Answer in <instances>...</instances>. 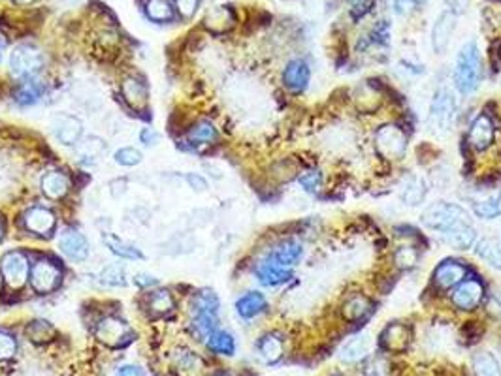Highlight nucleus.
<instances>
[{
    "instance_id": "603ef678",
    "label": "nucleus",
    "mask_w": 501,
    "mask_h": 376,
    "mask_svg": "<svg viewBox=\"0 0 501 376\" xmlns=\"http://www.w3.org/2000/svg\"><path fill=\"white\" fill-rule=\"evenodd\" d=\"M17 4H28V2H34V0H14Z\"/></svg>"
},
{
    "instance_id": "4c0bfd02",
    "label": "nucleus",
    "mask_w": 501,
    "mask_h": 376,
    "mask_svg": "<svg viewBox=\"0 0 501 376\" xmlns=\"http://www.w3.org/2000/svg\"><path fill=\"white\" fill-rule=\"evenodd\" d=\"M115 162L121 166H136L142 162V153L134 147L119 149L117 153H115Z\"/></svg>"
},
{
    "instance_id": "393cba45",
    "label": "nucleus",
    "mask_w": 501,
    "mask_h": 376,
    "mask_svg": "<svg viewBox=\"0 0 501 376\" xmlns=\"http://www.w3.org/2000/svg\"><path fill=\"white\" fill-rule=\"evenodd\" d=\"M477 254L482 258L485 262L496 267V269H501V241L497 239H485L477 245Z\"/></svg>"
},
{
    "instance_id": "39448f33",
    "label": "nucleus",
    "mask_w": 501,
    "mask_h": 376,
    "mask_svg": "<svg viewBox=\"0 0 501 376\" xmlns=\"http://www.w3.org/2000/svg\"><path fill=\"white\" fill-rule=\"evenodd\" d=\"M375 145L377 151L389 160H400L406 154L407 138L398 127H383L375 136Z\"/></svg>"
},
{
    "instance_id": "79ce46f5",
    "label": "nucleus",
    "mask_w": 501,
    "mask_h": 376,
    "mask_svg": "<svg viewBox=\"0 0 501 376\" xmlns=\"http://www.w3.org/2000/svg\"><path fill=\"white\" fill-rule=\"evenodd\" d=\"M172 297L168 291H157V294H153V297H151V307L155 308V311H159V313H166V311H170L172 308Z\"/></svg>"
},
{
    "instance_id": "a19ab883",
    "label": "nucleus",
    "mask_w": 501,
    "mask_h": 376,
    "mask_svg": "<svg viewBox=\"0 0 501 376\" xmlns=\"http://www.w3.org/2000/svg\"><path fill=\"white\" fill-rule=\"evenodd\" d=\"M16 350H17L16 339H14L11 335L0 331V360H8V358H11V355L16 354Z\"/></svg>"
},
{
    "instance_id": "b1692460",
    "label": "nucleus",
    "mask_w": 501,
    "mask_h": 376,
    "mask_svg": "<svg viewBox=\"0 0 501 376\" xmlns=\"http://www.w3.org/2000/svg\"><path fill=\"white\" fill-rule=\"evenodd\" d=\"M104 151H106L104 141H102L100 138H95V136L83 139V141L75 147L78 159H80V162H83V164H93V162H96V160L104 154Z\"/></svg>"
},
{
    "instance_id": "f8f14e48",
    "label": "nucleus",
    "mask_w": 501,
    "mask_h": 376,
    "mask_svg": "<svg viewBox=\"0 0 501 376\" xmlns=\"http://www.w3.org/2000/svg\"><path fill=\"white\" fill-rule=\"evenodd\" d=\"M283 80H285V85H287L288 90L302 92L310 83V66L305 60H300V58L290 60L287 68H285Z\"/></svg>"
},
{
    "instance_id": "6e6d98bb",
    "label": "nucleus",
    "mask_w": 501,
    "mask_h": 376,
    "mask_svg": "<svg viewBox=\"0 0 501 376\" xmlns=\"http://www.w3.org/2000/svg\"><path fill=\"white\" fill-rule=\"evenodd\" d=\"M418 2H421V0H418Z\"/></svg>"
},
{
    "instance_id": "6ab92c4d",
    "label": "nucleus",
    "mask_w": 501,
    "mask_h": 376,
    "mask_svg": "<svg viewBox=\"0 0 501 376\" xmlns=\"http://www.w3.org/2000/svg\"><path fill=\"white\" fill-rule=\"evenodd\" d=\"M128 337V328L121 320L106 318L98 326V339H102L106 345H119Z\"/></svg>"
},
{
    "instance_id": "8fccbe9b",
    "label": "nucleus",
    "mask_w": 501,
    "mask_h": 376,
    "mask_svg": "<svg viewBox=\"0 0 501 376\" xmlns=\"http://www.w3.org/2000/svg\"><path fill=\"white\" fill-rule=\"evenodd\" d=\"M189 183L192 186H196V190H204L206 188V181L202 177H198V175H189Z\"/></svg>"
},
{
    "instance_id": "a878e982",
    "label": "nucleus",
    "mask_w": 501,
    "mask_h": 376,
    "mask_svg": "<svg viewBox=\"0 0 501 376\" xmlns=\"http://www.w3.org/2000/svg\"><path fill=\"white\" fill-rule=\"evenodd\" d=\"M123 92L132 107H138V109H142V107H145V104H147V90H145V87L142 85L139 81H136V80L125 81Z\"/></svg>"
},
{
    "instance_id": "20e7f679",
    "label": "nucleus",
    "mask_w": 501,
    "mask_h": 376,
    "mask_svg": "<svg viewBox=\"0 0 501 376\" xmlns=\"http://www.w3.org/2000/svg\"><path fill=\"white\" fill-rule=\"evenodd\" d=\"M456 117V98L448 89H441L436 95L430 109V127L438 134H447Z\"/></svg>"
},
{
    "instance_id": "0eeeda50",
    "label": "nucleus",
    "mask_w": 501,
    "mask_h": 376,
    "mask_svg": "<svg viewBox=\"0 0 501 376\" xmlns=\"http://www.w3.org/2000/svg\"><path fill=\"white\" fill-rule=\"evenodd\" d=\"M485 296V286L482 282L477 279H470V281H462L453 291V303L462 311H473L477 308Z\"/></svg>"
},
{
    "instance_id": "9b49d317",
    "label": "nucleus",
    "mask_w": 501,
    "mask_h": 376,
    "mask_svg": "<svg viewBox=\"0 0 501 376\" xmlns=\"http://www.w3.org/2000/svg\"><path fill=\"white\" fill-rule=\"evenodd\" d=\"M454 28H456V16H454L453 11H443L432 32L433 49H436L438 53H443V51L448 48Z\"/></svg>"
},
{
    "instance_id": "a211bd4d",
    "label": "nucleus",
    "mask_w": 501,
    "mask_h": 376,
    "mask_svg": "<svg viewBox=\"0 0 501 376\" xmlns=\"http://www.w3.org/2000/svg\"><path fill=\"white\" fill-rule=\"evenodd\" d=\"M43 92H46V85L40 80L36 77L23 80V83L16 90V102L19 106H34L42 100Z\"/></svg>"
},
{
    "instance_id": "5fc2aeb1",
    "label": "nucleus",
    "mask_w": 501,
    "mask_h": 376,
    "mask_svg": "<svg viewBox=\"0 0 501 376\" xmlns=\"http://www.w3.org/2000/svg\"><path fill=\"white\" fill-rule=\"evenodd\" d=\"M2 233H4V230H2V224H0V239H2Z\"/></svg>"
},
{
    "instance_id": "3c124183",
    "label": "nucleus",
    "mask_w": 501,
    "mask_h": 376,
    "mask_svg": "<svg viewBox=\"0 0 501 376\" xmlns=\"http://www.w3.org/2000/svg\"><path fill=\"white\" fill-rule=\"evenodd\" d=\"M447 2L453 6L454 10H458V11H462L465 8V0H447Z\"/></svg>"
},
{
    "instance_id": "5701e85b",
    "label": "nucleus",
    "mask_w": 501,
    "mask_h": 376,
    "mask_svg": "<svg viewBox=\"0 0 501 376\" xmlns=\"http://www.w3.org/2000/svg\"><path fill=\"white\" fill-rule=\"evenodd\" d=\"M369 352V337L368 335H357L352 337L349 343H345V346L339 352V358L347 363H354V361L362 360L364 355Z\"/></svg>"
},
{
    "instance_id": "e433bc0d",
    "label": "nucleus",
    "mask_w": 501,
    "mask_h": 376,
    "mask_svg": "<svg viewBox=\"0 0 501 376\" xmlns=\"http://www.w3.org/2000/svg\"><path fill=\"white\" fill-rule=\"evenodd\" d=\"M177 369H179L183 375L196 376L198 372L202 371V361L198 360L194 354H189V352H185V354H181L179 358H177Z\"/></svg>"
},
{
    "instance_id": "bb28decb",
    "label": "nucleus",
    "mask_w": 501,
    "mask_h": 376,
    "mask_svg": "<svg viewBox=\"0 0 501 376\" xmlns=\"http://www.w3.org/2000/svg\"><path fill=\"white\" fill-rule=\"evenodd\" d=\"M104 243L107 245V249L112 250L113 254L121 256V258H127V260H139L142 254H139L138 249H134L132 245L125 243L121 239H117L115 235H104Z\"/></svg>"
},
{
    "instance_id": "72a5a7b5",
    "label": "nucleus",
    "mask_w": 501,
    "mask_h": 376,
    "mask_svg": "<svg viewBox=\"0 0 501 376\" xmlns=\"http://www.w3.org/2000/svg\"><path fill=\"white\" fill-rule=\"evenodd\" d=\"M260 354L268 363L278 361L283 354V343L278 339V337L270 335V337H266V339L260 343Z\"/></svg>"
},
{
    "instance_id": "c756f323",
    "label": "nucleus",
    "mask_w": 501,
    "mask_h": 376,
    "mask_svg": "<svg viewBox=\"0 0 501 376\" xmlns=\"http://www.w3.org/2000/svg\"><path fill=\"white\" fill-rule=\"evenodd\" d=\"M145 11H147V17L157 23L170 21L172 17H174V11H172V6L168 0H149L147 6H145Z\"/></svg>"
},
{
    "instance_id": "ddd939ff",
    "label": "nucleus",
    "mask_w": 501,
    "mask_h": 376,
    "mask_svg": "<svg viewBox=\"0 0 501 376\" xmlns=\"http://www.w3.org/2000/svg\"><path fill=\"white\" fill-rule=\"evenodd\" d=\"M81 122L75 117L59 115L53 119V132L63 145H74L81 136Z\"/></svg>"
},
{
    "instance_id": "4be33fe9",
    "label": "nucleus",
    "mask_w": 501,
    "mask_h": 376,
    "mask_svg": "<svg viewBox=\"0 0 501 376\" xmlns=\"http://www.w3.org/2000/svg\"><path fill=\"white\" fill-rule=\"evenodd\" d=\"M70 188V181L68 177L60 171H51V173L43 175L42 179V192L46 196L53 198V200H59L63 198Z\"/></svg>"
},
{
    "instance_id": "7ed1b4c3",
    "label": "nucleus",
    "mask_w": 501,
    "mask_h": 376,
    "mask_svg": "<svg viewBox=\"0 0 501 376\" xmlns=\"http://www.w3.org/2000/svg\"><path fill=\"white\" fill-rule=\"evenodd\" d=\"M42 55L32 45H17L10 53V70L11 75L17 80H31L42 68Z\"/></svg>"
},
{
    "instance_id": "aec40b11",
    "label": "nucleus",
    "mask_w": 501,
    "mask_h": 376,
    "mask_svg": "<svg viewBox=\"0 0 501 376\" xmlns=\"http://www.w3.org/2000/svg\"><path fill=\"white\" fill-rule=\"evenodd\" d=\"M411 339V331L401 326V323H392L389 328L384 329L383 337H381V343L383 346H386L389 350H394V352H400V350H406L407 345H409Z\"/></svg>"
},
{
    "instance_id": "412c9836",
    "label": "nucleus",
    "mask_w": 501,
    "mask_h": 376,
    "mask_svg": "<svg viewBox=\"0 0 501 376\" xmlns=\"http://www.w3.org/2000/svg\"><path fill=\"white\" fill-rule=\"evenodd\" d=\"M236 308H238V314L241 318H255L266 308V299L258 291H249V294L238 299Z\"/></svg>"
},
{
    "instance_id": "ea45409f",
    "label": "nucleus",
    "mask_w": 501,
    "mask_h": 376,
    "mask_svg": "<svg viewBox=\"0 0 501 376\" xmlns=\"http://www.w3.org/2000/svg\"><path fill=\"white\" fill-rule=\"evenodd\" d=\"M320 183H322V175L317 170H307L300 175V185L304 186V190L307 192H317L319 190Z\"/></svg>"
},
{
    "instance_id": "2eb2a0df",
    "label": "nucleus",
    "mask_w": 501,
    "mask_h": 376,
    "mask_svg": "<svg viewBox=\"0 0 501 376\" xmlns=\"http://www.w3.org/2000/svg\"><path fill=\"white\" fill-rule=\"evenodd\" d=\"M25 224L32 233L38 235H48L55 226L53 213L43 209V207H32L25 215Z\"/></svg>"
},
{
    "instance_id": "864d4df0",
    "label": "nucleus",
    "mask_w": 501,
    "mask_h": 376,
    "mask_svg": "<svg viewBox=\"0 0 501 376\" xmlns=\"http://www.w3.org/2000/svg\"><path fill=\"white\" fill-rule=\"evenodd\" d=\"M2 53H4V42L0 40V58H2Z\"/></svg>"
},
{
    "instance_id": "423d86ee",
    "label": "nucleus",
    "mask_w": 501,
    "mask_h": 376,
    "mask_svg": "<svg viewBox=\"0 0 501 376\" xmlns=\"http://www.w3.org/2000/svg\"><path fill=\"white\" fill-rule=\"evenodd\" d=\"M2 275L6 284L14 290L21 288L28 279V262L21 252H8L2 258Z\"/></svg>"
},
{
    "instance_id": "37998d69",
    "label": "nucleus",
    "mask_w": 501,
    "mask_h": 376,
    "mask_svg": "<svg viewBox=\"0 0 501 376\" xmlns=\"http://www.w3.org/2000/svg\"><path fill=\"white\" fill-rule=\"evenodd\" d=\"M416 260H418V254H416V250L413 247H404L396 254V262L400 264V267H413Z\"/></svg>"
},
{
    "instance_id": "f257e3e1",
    "label": "nucleus",
    "mask_w": 501,
    "mask_h": 376,
    "mask_svg": "<svg viewBox=\"0 0 501 376\" xmlns=\"http://www.w3.org/2000/svg\"><path fill=\"white\" fill-rule=\"evenodd\" d=\"M422 222L430 230H436L439 233L458 232V230L470 228L471 218L470 213L462 209L460 205L447 202H438L430 205L422 215Z\"/></svg>"
},
{
    "instance_id": "c85d7f7f",
    "label": "nucleus",
    "mask_w": 501,
    "mask_h": 376,
    "mask_svg": "<svg viewBox=\"0 0 501 376\" xmlns=\"http://www.w3.org/2000/svg\"><path fill=\"white\" fill-rule=\"evenodd\" d=\"M208 346L209 350L226 355H232L236 350L234 339H232V335L226 333V331H213V333L208 337Z\"/></svg>"
},
{
    "instance_id": "f03ea898",
    "label": "nucleus",
    "mask_w": 501,
    "mask_h": 376,
    "mask_svg": "<svg viewBox=\"0 0 501 376\" xmlns=\"http://www.w3.org/2000/svg\"><path fill=\"white\" fill-rule=\"evenodd\" d=\"M454 83L462 95H471L480 83V53L477 43L468 42L456 58Z\"/></svg>"
},
{
    "instance_id": "4468645a",
    "label": "nucleus",
    "mask_w": 501,
    "mask_h": 376,
    "mask_svg": "<svg viewBox=\"0 0 501 376\" xmlns=\"http://www.w3.org/2000/svg\"><path fill=\"white\" fill-rule=\"evenodd\" d=\"M465 267L458 262H443L436 273H433V282L438 288H453L464 281Z\"/></svg>"
},
{
    "instance_id": "473e14b6",
    "label": "nucleus",
    "mask_w": 501,
    "mask_h": 376,
    "mask_svg": "<svg viewBox=\"0 0 501 376\" xmlns=\"http://www.w3.org/2000/svg\"><path fill=\"white\" fill-rule=\"evenodd\" d=\"M424 196H426V186H424L422 179H418V177H413L409 181V185L404 188V194H401V198H404V202L407 205H418L424 200Z\"/></svg>"
},
{
    "instance_id": "c03bdc74",
    "label": "nucleus",
    "mask_w": 501,
    "mask_h": 376,
    "mask_svg": "<svg viewBox=\"0 0 501 376\" xmlns=\"http://www.w3.org/2000/svg\"><path fill=\"white\" fill-rule=\"evenodd\" d=\"M177 4V10H179V14L185 17H191L192 14H194V10H196L198 6V0H176Z\"/></svg>"
},
{
    "instance_id": "dca6fc26",
    "label": "nucleus",
    "mask_w": 501,
    "mask_h": 376,
    "mask_svg": "<svg viewBox=\"0 0 501 376\" xmlns=\"http://www.w3.org/2000/svg\"><path fill=\"white\" fill-rule=\"evenodd\" d=\"M270 258L278 262L279 265H283V267L292 269L294 265L300 262V258H302V245H300L298 241H294V239L283 241V243H279L278 247L272 250Z\"/></svg>"
},
{
    "instance_id": "09e8293b",
    "label": "nucleus",
    "mask_w": 501,
    "mask_h": 376,
    "mask_svg": "<svg viewBox=\"0 0 501 376\" xmlns=\"http://www.w3.org/2000/svg\"><path fill=\"white\" fill-rule=\"evenodd\" d=\"M411 6H413V0H396L394 10L398 14H407V11H411Z\"/></svg>"
},
{
    "instance_id": "c9c22d12",
    "label": "nucleus",
    "mask_w": 501,
    "mask_h": 376,
    "mask_svg": "<svg viewBox=\"0 0 501 376\" xmlns=\"http://www.w3.org/2000/svg\"><path fill=\"white\" fill-rule=\"evenodd\" d=\"M475 213H477L480 218L497 217V215L501 213V194L488 198V200H485V202L475 203Z\"/></svg>"
},
{
    "instance_id": "f3484780",
    "label": "nucleus",
    "mask_w": 501,
    "mask_h": 376,
    "mask_svg": "<svg viewBox=\"0 0 501 376\" xmlns=\"http://www.w3.org/2000/svg\"><path fill=\"white\" fill-rule=\"evenodd\" d=\"M492 139H494V124H492V121L486 115L477 117L473 124H471L470 144L475 149L482 151L492 144Z\"/></svg>"
},
{
    "instance_id": "4d7b16f0",
    "label": "nucleus",
    "mask_w": 501,
    "mask_h": 376,
    "mask_svg": "<svg viewBox=\"0 0 501 376\" xmlns=\"http://www.w3.org/2000/svg\"><path fill=\"white\" fill-rule=\"evenodd\" d=\"M221 376H223V375H221Z\"/></svg>"
},
{
    "instance_id": "6e6552de",
    "label": "nucleus",
    "mask_w": 501,
    "mask_h": 376,
    "mask_svg": "<svg viewBox=\"0 0 501 376\" xmlns=\"http://www.w3.org/2000/svg\"><path fill=\"white\" fill-rule=\"evenodd\" d=\"M60 271L59 267L51 262H38L31 271L32 288L40 294H49L59 284Z\"/></svg>"
},
{
    "instance_id": "2f4dec72",
    "label": "nucleus",
    "mask_w": 501,
    "mask_h": 376,
    "mask_svg": "<svg viewBox=\"0 0 501 376\" xmlns=\"http://www.w3.org/2000/svg\"><path fill=\"white\" fill-rule=\"evenodd\" d=\"M215 139H217V130H215L211 122H200L189 134V141L196 145L211 144Z\"/></svg>"
},
{
    "instance_id": "a18cd8bd",
    "label": "nucleus",
    "mask_w": 501,
    "mask_h": 376,
    "mask_svg": "<svg viewBox=\"0 0 501 376\" xmlns=\"http://www.w3.org/2000/svg\"><path fill=\"white\" fill-rule=\"evenodd\" d=\"M142 141H144L145 145H155L157 141H159V134L153 130V128H144V132H142Z\"/></svg>"
},
{
    "instance_id": "7c9ffc66",
    "label": "nucleus",
    "mask_w": 501,
    "mask_h": 376,
    "mask_svg": "<svg viewBox=\"0 0 501 376\" xmlns=\"http://www.w3.org/2000/svg\"><path fill=\"white\" fill-rule=\"evenodd\" d=\"M473 365L477 376H501L500 363H497L496 358L492 354H486V352L479 354L475 358Z\"/></svg>"
},
{
    "instance_id": "49530a36",
    "label": "nucleus",
    "mask_w": 501,
    "mask_h": 376,
    "mask_svg": "<svg viewBox=\"0 0 501 376\" xmlns=\"http://www.w3.org/2000/svg\"><path fill=\"white\" fill-rule=\"evenodd\" d=\"M134 282L138 284V286H144V288H147V286H155L157 282V279L155 276H149V275H138L136 279H134Z\"/></svg>"
},
{
    "instance_id": "de8ad7c7",
    "label": "nucleus",
    "mask_w": 501,
    "mask_h": 376,
    "mask_svg": "<svg viewBox=\"0 0 501 376\" xmlns=\"http://www.w3.org/2000/svg\"><path fill=\"white\" fill-rule=\"evenodd\" d=\"M117 376H144V372L139 371L138 367L127 365V367H121V369H119Z\"/></svg>"
},
{
    "instance_id": "58836bf2",
    "label": "nucleus",
    "mask_w": 501,
    "mask_h": 376,
    "mask_svg": "<svg viewBox=\"0 0 501 376\" xmlns=\"http://www.w3.org/2000/svg\"><path fill=\"white\" fill-rule=\"evenodd\" d=\"M102 281L110 286H125V271L119 265H110L102 271Z\"/></svg>"
},
{
    "instance_id": "1a4fd4ad",
    "label": "nucleus",
    "mask_w": 501,
    "mask_h": 376,
    "mask_svg": "<svg viewBox=\"0 0 501 376\" xmlns=\"http://www.w3.org/2000/svg\"><path fill=\"white\" fill-rule=\"evenodd\" d=\"M59 249L68 260L83 262L89 254L87 239L78 230H64L59 237Z\"/></svg>"
},
{
    "instance_id": "f704fd0d",
    "label": "nucleus",
    "mask_w": 501,
    "mask_h": 376,
    "mask_svg": "<svg viewBox=\"0 0 501 376\" xmlns=\"http://www.w3.org/2000/svg\"><path fill=\"white\" fill-rule=\"evenodd\" d=\"M368 307H369L368 299L362 296H357V297H352L351 301L347 303L345 308H343V314H345L347 320H360L362 316H366V313H368Z\"/></svg>"
},
{
    "instance_id": "cd10ccee",
    "label": "nucleus",
    "mask_w": 501,
    "mask_h": 376,
    "mask_svg": "<svg viewBox=\"0 0 501 376\" xmlns=\"http://www.w3.org/2000/svg\"><path fill=\"white\" fill-rule=\"evenodd\" d=\"M443 241L448 243L454 249H470L471 245L475 243V230L473 226L464 230H458V232H450V233H443Z\"/></svg>"
},
{
    "instance_id": "9d476101",
    "label": "nucleus",
    "mask_w": 501,
    "mask_h": 376,
    "mask_svg": "<svg viewBox=\"0 0 501 376\" xmlns=\"http://www.w3.org/2000/svg\"><path fill=\"white\" fill-rule=\"evenodd\" d=\"M256 276H258V281L264 286H279V284H285L287 281H290L292 269L283 267V265H279L278 262L268 256L266 260H262L260 264L256 265Z\"/></svg>"
}]
</instances>
